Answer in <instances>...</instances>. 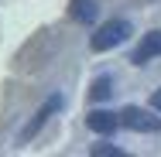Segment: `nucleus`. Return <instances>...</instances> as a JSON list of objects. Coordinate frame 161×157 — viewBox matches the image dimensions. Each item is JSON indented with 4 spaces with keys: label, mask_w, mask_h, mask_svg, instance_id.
<instances>
[{
    "label": "nucleus",
    "mask_w": 161,
    "mask_h": 157,
    "mask_svg": "<svg viewBox=\"0 0 161 157\" xmlns=\"http://www.w3.org/2000/svg\"><path fill=\"white\" fill-rule=\"evenodd\" d=\"M127 38H130V21L113 17V21H103V28H96V34L89 38V48H93V51H113V48L124 44Z\"/></svg>",
    "instance_id": "1"
},
{
    "label": "nucleus",
    "mask_w": 161,
    "mask_h": 157,
    "mask_svg": "<svg viewBox=\"0 0 161 157\" xmlns=\"http://www.w3.org/2000/svg\"><path fill=\"white\" fill-rule=\"evenodd\" d=\"M86 126L93 130V133H113L117 126H120V113H110V109H93L89 116H86Z\"/></svg>",
    "instance_id": "5"
},
{
    "label": "nucleus",
    "mask_w": 161,
    "mask_h": 157,
    "mask_svg": "<svg viewBox=\"0 0 161 157\" xmlns=\"http://www.w3.org/2000/svg\"><path fill=\"white\" fill-rule=\"evenodd\" d=\"M120 123L134 133H154V130H161V113L144 109V106H127L120 113Z\"/></svg>",
    "instance_id": "2"
},
{
    "label": "nucleus",
    "mask_w": 161,
    "mask_h": 157,
    "mask_svg": "<svg viewBox=\"0 0 161 157\" xmlns=\"http://www.w3.org/2000/svg\"><path fill=\"white\" fill-rule=\"evenodd\" d=\"M89 154H93V157H124V150H120V147H113V144H93V147H89Z\"/></svg>",
    "instance_id": "8"
},
{
    "label": "nucleus",
    "mask_w": 161,
    "mask_h": 157,
    "mask_svg": "<svg viewBox=\"0 0 161 157\" xmlns=\"http://www.w3.org/2000/svg\"><path fill=\"white\" fill-rule=\"evenodd\" d=\"M72 17L79 24H93L99 17V0H72Z\"/></svg>",
    "instance_id": "6"
},
{
    "label": "nucleus",
    "mask_w": 161,
    "mask_h": 157,
    "mask_svg": "<svg viewBox=\"0 0 161 157\" xmlns=\"http://www.w3.org/2000/svg\"><path fill=\"white\" fill-rule=\"evenodd\" d=\"M158 55H161V31H147L137 41V48L130 51V65H147V62H154Z\"/></svg>",
    "instance_id": "3"
},
{
    "label": "nucleus",
    "mask_w": 161,
    "mask_h": 157,
    "mask_svg": "<svg viewBox=\"0 0 161 157\" xmlns=\"http://www.w3.org/2000/svg\"><path fill=\"white\" fill-rule=\"evenodd\" d=\"M58 109H62V96H52V99H48V102H45V106L34 113V120L24 126V130H21V140H31V137H34V133H38V130H41L45 123H48V120H52Z\"/></svg>",
    "instance_id": "4"
},
{
    "label": "nucleus",
    "mask_w": 161,
    "mask_h": 157,
    "mask_svg": "<svg viewBox=\"0 0 161 157\" xmlns=\"http://www.w3.org/2000/svg\"><path fill=\"white\" fill-rule=\"evenodd\" d=\"M110 96H113V79H110V75H99L96 82H93V89H89V99H93V102H99V99L106 102Z\"/></svg>",
    "instance_id": "7"
},
{
    "label": "nucleus",
    "mask_w": 161,
    "mask_h": 157,
    "mask_svg": "<svg viewBox=\"0 0 161 157\" xmlns=\"http://www.w3.org/2000/svg\"><path fill=\"white\" fill-rule=\"evenodd\" d=\"M151 109H154V113H161V89L151 96Z\"/></svg>",
    "instance_id": "9"
}]
</instances>
